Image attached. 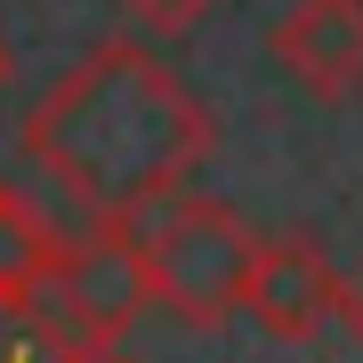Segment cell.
I'll use <instances>...</instances> for the list:
<instances>
[{"label":"cell","instance_id":"cell-1","mask_svg":"<svg viewBox=\"0 0 363 363\" xmlns=\"http://www.w3.org/2000/svg\"><path fill=\"white\" fill-rule=\"evenodd\" d=\"M25 162L97 226H130L210 162V113L145 40H105L25 113Z\"/></svg>","mask_w":363,"mask_h":363},{"label":"cell","instance_id":"cell-2","mask_svg":"<svg viewBox=\"0 0 363 363\" xmlns=\"http://www.w3.org/2000/svg\"><path fill=\"white\" fill-rule=\"evenodd\" d=\"M121 242H130V259H138L145 298L169 307L178 323L218 331L226 315H242V283H250V250H259V234L234 218L226 202L178 186L169 202L138 210V218L121 226Z\"/></svg>","mask_w":363,"mask_h":363},{"label":"cell","instance_id":"cell-3","mask_svg":"<svg viewBox=\"0 0 363 363\" xmlns=\"http://www.w3.org/2000/svg\"><path fill=\"white\" fill-rule=\"evenodd\" d=\"M138 307H154V298H145V283H138L130 242H121V226H97L89 242H65V250H57L49 283L33 291L25 315L57 339V347H73V355H105L121 331H130Z\"/></svg>","mask_w":363,"mask_h":363},{"label":"cell","instance_id":"cell-4","mask_svg":"<svg viewBox=\"0 0 363 363\" xmlns=\"http://www.w3.org/2000/svg\"><path fill=\"white\" fill-rule=\"evenodd\" d=\"M339 307H347V274H339L307 234H259L250 283H242V315L267 339L298 347V339H315L323 323H339Z\"/></svg>","mask_w":363,"mask_h":363},{"label":"cell","instance_id":"cell-5","mask_svg":"<svg viewBox=\"0 0 363 363\" xmlns=\"http://www.w3.org/2000/svg\"><path fill=\"white\" fill-rule=\"evenodd\" d=\"M267 49L307 97L323 105L363 97V0H291V16H274Z\"/></svg>","mask_w":363,"mask_h":363},{"label":"cell","instance_id":"cell-6","mask_svg":"<svg viewBox=\"0 0 363 363\" xmlns=\"http://www.w3.org/2000/svg\"><path fill=\"white\" fill-rule=\"evenodd\" d=\"M57 250H65V234L40 218V202L0 186V307H33V291L49 283Z\"/></svg>","mask_w":363,"mask_h":363},{"label":"cell","instance_id":"cell-7","mask_svg":"<svg viewBox=\"0 0 363 363\" xmlns=\"http://www.w3.org/2000/svg\"><path fill=\"white\" fill-rule=\"evenodd\" d=\"M121 16H130V33H145V40H178V33H194L218 0H113Z\"/></svg>","mask_w":363,"mask_h":363},{"label":"cell","instance_id":"cell-8","mask_svg":"<svg viewBox=\"0 0 363 363\" xmlns=\"http://www.w3.org/2000/svg\"><path fill=\"white\" fill-rule=\"evenodd\" d=\"M0 89H9V40H0Z\"/></svg>","mask_w":363,"mask_h":363},{"label":"cell","instance_id":"cell-9","mask_svg":"<svg viewBox=\"0 0 363 363\" xmlns=\"http://www.w3.org/2000/svg\"><path fill=\"white\" fill-rule=\"evenodd\" d=\"M97 363H113V355H97Z\"/></svg>","mask_w":363,"mask_h":363}]
</instances>
